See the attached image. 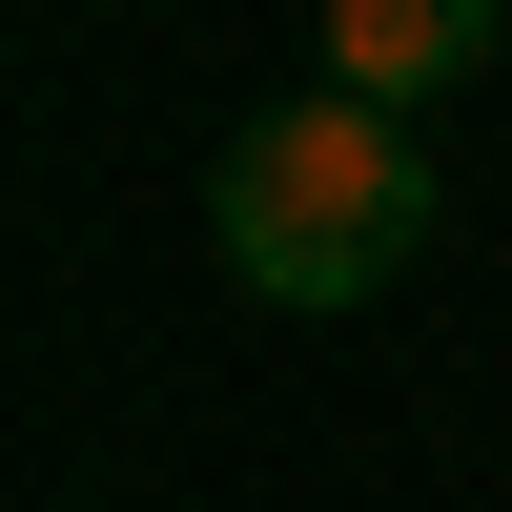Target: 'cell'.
<instances>
[{"instance_id":"obj_1","label":"cell","mask_w":512,"mask_h":512,"mask_svg":"<svg viewBox=\"0 0 512 512\" xmlns=\"http://www.w3.org/2000/svg\"><path fill=\"white\" fill-rule=\"evenodd\" d=\"M431 205H451L431 123L349 103V82L226 123V164H205V246H226V287H267V308H369V287H410Z\"/></svg>"},{"instance_id":"obj_2","label":"cell","mask_w":512,"mask_h":512,"mask_svg":"<svg viewBox=\"0 0 512 512\" xmlns=\"http://www.w3.org/2000/svg\"><path fill=\"white\" fill-rule=\"evenodd\" d=\"M492 41H512V0H328V82L390 103V123H431Z\"/></svg>"}]
</instances>
